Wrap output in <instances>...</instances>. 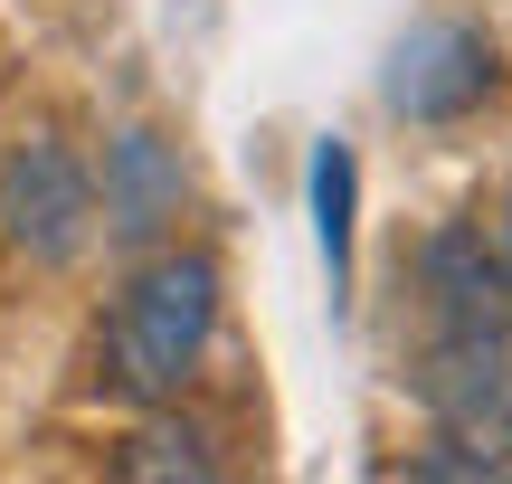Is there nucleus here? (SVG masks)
I'll list each match as a JSON object with an SVG mask.
<instances>
[{
	"label": "nucleus",
	"mask_w": 512,
	"mask_h": 484,
	"mask_svg": "<svg viewBox=\"0 0 512 484\" xmlns=\"http://www.w3.org/2000/svg\"><path fill=\"white\" fill-rule=\"evenodd\" d=\"M209 323H219V266L209 257H162L133 276L124 314H114V380L133 399H162L190 380V361L209 352Z\"/></svg>",
	"instance_id": "nucleus-1"
},
{
	"label": "nucleus",
	"mask_w": 512,
	"mask_h": 484,
	"mask_svg": "<svg viewBox=\"0 0 512 484\" xmlns=\"http://www.w3.org/2000/svg\"><path fill=\"white\" fill-rule=\"evenodd\" d=\"M494 95V48H484L465 19H427L389 48V105L418 114V124H446V114L484 105Z\"/></svg>",
	"instance_id": "nucleus-2"
},
{
	"label": "nucleus",
	"mask_w": 512,
	"mask_h": 484,
	"mask_svg": "<svg viewBox=\"0 0 512 484\" xmlns=\"http://www.w3.org/2000/svg\"><path fill=\"white\" fill-rule=\"evenodd\" d=\"M86 219H95V190H86V171H76V152L29 143L0 171V228H10V247H29V257L57 266V257L86 247Z\"/></svg>",
	"instance_id": "nucleus-3"
},
{
	"label": "nucleus",
	"mask_w": 512,
	"mask_h": 484,
	"mask_svg": "<svg viewBox=\"0 0 512 484\" xmlns=\"http://www.w3.org/2000/svg\"><path fill=\"white\" fill-rule=\"evenodd\" d=\"M427 295H437L446 333H512L503 266L475 247V228H437V238H427Z\"/></svg>",
	"instance_id": "nucleus-4"
},
{
	"label": "nucleus",
	"mask_w": 512,
	"mask_h": 484,
	"mask_svg": "<svg viewBox=\"0 0 512 484\" xmlns=\"http://www.w3.org/2000/svg\"><path fill=\"white\" fill-rule=\"evenodd\" d=\"M171 209H181V162H171L152 133H124L105 162V219L114 238H143V228H162Z\"/></svg>",
	"instance_id": "nucleus-5"
},
{
	"label": "nucleus",
	"mask_w": 512,
	"mask_h": 484,
	"mask_svg": "<svg viewBox=\"0 0 512 484\" xmlns=\"http://www.w3.org/2000/svg\"><path fill=\"white\" fill-rule=\"evenodd\" d=\"M313 238H323V266H332V304H342V285H351V143L313 152Z\"/></svg>",
	"instance_id": "nucleus-6"
},
{
	"label": "nucleus",
	"mask_w": 512,
	"mask_h": 484,
	"mask_svg": "<svg viewBox=\"0 0 512 484\" xmlns=\"http://www.w3.org/2000/svg\"><path fill=\"white\" fill-rule=\"evenodd\" d=\"M209 475V456H200V437H143V456H133V475Z\"/></svg>",
	"instance_id": "nucleus-7"
},
{
	"label": "nucleus",
	"mask_w": 512,
	"mask_h": 484,
	"mask_svg": "<svg viewBox=\"0 0 512 484\" xmlns=\"http://www.w3.org/2000/svg\"><path fill=\"white\" fill-rule=\"evenodd\" d=\"M503 285H512V209H503Z\"/></svg>",
	"instance_id": "nucleus-8"
}]
</instances>
